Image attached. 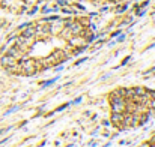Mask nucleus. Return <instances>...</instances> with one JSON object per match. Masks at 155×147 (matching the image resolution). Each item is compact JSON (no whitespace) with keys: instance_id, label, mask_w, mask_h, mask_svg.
Returning <instances> with one entry per match:
<instances>
[{"instance_id":"1","label":"nucleus","mask_w":155,"mask_h":147,"mask_svg":"<svg viewBox=\"0 0 155 147\" xmlns=\"http://www.w3.org/2000/svg\"><path fill=\"white\" fill-rule=\"evenodd\" d=\"M18 66H20L21 72L26 75H33L36 71V63H35V60H30V59H21Z\"/></svg>"},{"instance_id":"2","label":"nucleus","mask_w":155,"mask_h":147,"mask_svg":"<svg viewBox=\"0 0 155 147\" xmlns=\"http://www.w3.org/2000/svg\"><path fill=\"white\" fill-rule=\"evenodd\" d=\"M110 101H111V111H116V113L125 111V99L122 96H117V95L113 93L110 96Z\"/></svg>"},{"instance_id":"8","label":"nucleus","mask_w":155,"mask_h":147,"mask_svg":"<svg viewBox=\"0 0 155 147\" xmlns=\"http://www.w3.org/2000/svg\"><path fill=\"white\" fill-rule=\"evenodd\" d=\"M132 92H134V95H137V96H143L147 90H146V89H143V87H134V89H132Z\"/></svg>"},{"instance_id":"3","label":"nucleus","mask_w":155,"mask_h":147,"mask_svg":"<svg viewBox=\"0 0 155 147\" xmlns=\"http://www.w3.org/2000/svg\"><path fill=\"white\" fill-rule=\"evenodd\" d=\"M0 63H2V66H5V68H12V66H17V65H18V63H17V59L12 57V56H9V54L0 57Z\"/></svg>"},{"instance_id":"6","label":"nucleus","mask_w":155,"mask_h":147,"mask_svg":"<svg viewBox=\"0 0 155 147\" xmlns=\"http://www.w3.org/2000/svg\"><path fill=\"white\" fill-rule=\"evenodd\" d=\"M8 54H9V56H12V57H15V59H20V57H23V51H21L18 47L8 48Z\"/></svg>"},{"instance_id":"10","label":"nucleus","mask_w":155,"mask_h":147,"mask_svg":"<svg viewBox=\"0 0 155 147\" xmlns=\"http://www.w3.org/2000/svg\"><path fill=\"white\" fill-rule=\"evenodd\" d=\"M63 12H65V14H72L74 11H72V9H69V8H65V9H63Z\"/></svg>"},{"instance_id":"4","label":"nucleus","mask_w":155,"mask_h":147,"mask_svg":"<svg viewBox=\"0 0 155 147\" xmlns=\"http://www.w3.org/2000/svg\"><path fill=\"white\" fill-rule=\"evenodd\" d=\"M48 32H50V26H48V24L39 23V24L35 27V35H47Z\"/></svg>"},{"instance_id":"11","label":"nucleus","mask_w":155,"mask_h":147,"mask_svg":"<svg viewBox=\"0 0 155 147\" xmlns=\"http://www.w3.org/2000/svg\"><path fill=\"white\" fill-rule=\"evenodd\" d=\"M140 147H150V143H144V144H141Z\"/></svg>"},{"instance_id":"9","label":"nucleus","mask_w":155,"mask_h":147,"mask_svg":"<svg viewBox=\"0 0 155 147\" xmlns=\"http://www.w3.org/2000/svg\"><path fill=\"white\" fill-rule=\"evenodd\" d=\"M59 5H60V6H66L68 2H66V0H59Z\"/></svg>"},{"instance_id":"7","label":"nucleus","mask_w":155,"mask_h":147,"mask_svg":"<svg viewBox=\"0 0 155 147\" xmlns=\"http://www.w3.org/2000/svg\"><path fill=\"white\" fill-rule=\"evenodd\" d=\"M21 36H26V38H30V36H35V27L32 24H29L26 29H23V35Z\"/></svg>"},{"instance_id":"5","label":"nucleus","mask_w":155,"mask_h":147,"mask_svg":"<svg viewBox=\"0 0 155 147\" xmlns=\"http://www.w3.org/2000/svg\"><path fill=\"white\" fill-rule=\"evenodd\" d=\"M122 120H123V113H116V111L111 113V122H113L114 125L120 126V125H122Z\"/></svg>"}]
</instances>
